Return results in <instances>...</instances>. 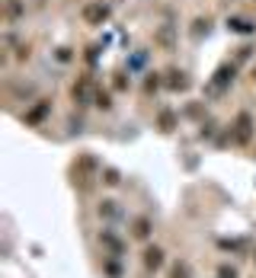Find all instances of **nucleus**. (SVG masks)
<instances>
[{"instance_id": "f257e3e1", "label": "nucleus", "mask_w": 256, "mask_h": 278, "mask_svg": "<svg viewBox=\"0 0 256 278\" xmlns=\"http://www.w3.org/2000/svg\"><path fill=\"white\" fill-rule=\"evenodd\" d=\"M84 19H86L90 26L106 23V19H109V6H106V3H86V6H84Z\"/></svg>"}, {"instance_id": "f03ea898", "label": "nucleus", "mask_w": 256, "mask_h": 278, "mask_svg": "<svg viewBox=\"0 0 256 278\" xmlns=\"http://www.w3.org/2000/svg\"><path fill=\"white\" fill-rule=\"evenodd\" d=\"M144 269H147V272L164 269V249H160V246H144Z\"/></svg>"}, {"instance_id": "7ed1b4c3", "label": "nucleus", "mask_w": 256, "mask_h": 278, "mask_svg": "<svg viewBox=\"0 0 256 278\" xmlns=\"http://www.w3.org/2000/svg\"><path fill=\"white\" fill-rule=\"evenodd\" d=\"M151 230H154L151 218H134V224H131V237H134V240H147Z\"/></svg>"}, {"instance_id": "20e7f679", "label": "nucleus", "mask_w": 256, "mask_h": 278, "mask_svg": "<svg viewBox=\"0 0 256 278\" xmlns=\"http://www.w3.org/2000/svg\"><path fill=\"white\" fill-rule=\"evenodd\" d=\"M234 128H237V141H250V134H253V119H250L247 112H240V115H237V125H234Z\"/></svg>"}, {"instance_id": "39448f33", "label": "nucleus", "mask_w": 256, "mask_h": 278, "mask_svg": "<svg viewBox=\"0 0 256 278\" xmlns=\"http://www.w3.org/2000/svg\"><path fill=\"white\" fill-rule=\"evenodd\" d=\"M99 243H103V246L109 249L112 256H122V240H119L112 230H103V234H99Z\"/></svg>"}, {"instance_id": "423d86ee", "label": "nucleus", "mask_w": 256, "mask_h": 278, "mask_svg": "<svg viewBox=\"0 0 256 278\" xmlns=\"http://www.w3.org/2000/svg\"><path fill=\"white\" fill-rule=\"evenodd\" d=\"M170 278H192L189 262H186V259H176V262L170 266Z\"/></svg>"}, {"instance_id": "0eeeda50", "label": "nucleus", "mask_w": 256, "mask_h": 278, "mask_svg": "<svg viewBox=\"0 0 256 278\" xmlns=\"http://www.w3.org/2000/svg\"><path fill=\"white\" fill-rule=\"evenodd\" d=\"M167 77H170V80H167V86H170V90H186V74L183 71H170Z\"/></svg>"}, {"instance_id": "6e6552de", "label": "nucleus", "mask_w": 256, "mask_h": 278, "mask_svg": "<svg viewBox=\"0 0 256 278\" xmlns=\"http://www.w3.org/2000/svg\"><path fill=\"white\" fill-rule=\"evenodd\" d=\"M157 125H160V131H173V125H176V119H173V112H160Z\"/></svg>"}, {"instance_id": "1a4fd4ad", "label": "nucleus", "mask_w": 256, "mask_h": 278, "mask_svg": "<svg viewBox=\"0 0 256 278\" xmlns=\"http://www.w3.org/2000/svg\"><path fill=\"white\" fill-rule=\"evenodd\" d=\"M45 112H48V103H39V106H36V109H32L29 115H26V121H39V119H42V115H45Z\"/></svg>"}, {"instance_id": "9d476101", "label": "nucleus", "mask_w": 256, "mask_h": 278, "mask_svg": "<svg viewBox=\"0 0 256 278\" xmlns=\"http://www.w3.org/2000/svg\"><path fill=\"white\" fill-rule=\"evenodd\" d=\"M103 182H106V186H119L122 179H119V173H116V169H106V173H103Z\"/></svg>"}, {"instance_id": "9b49d317", "label": "nucleus", "mask_w": 256, "mask_h": 278, "mask_svg": "<svg viewBox=\"0 0 256 278\" xmlns=\"http://www.w3.org/2000/svg\"><path fill=\"white\" fill-rule=\"evenodd\" d=\"M96 106H99V109H109V106H112L109 93H103V90H99V93H96Z\"/></svg>"}, {"instance_id": "f8f14e48", "label": "nucleus", "mask_w": 256, "mask_h": 278, "mask_svg": "<svg viewBox=\"0 0 256 278\" xmlns=\"http://www.w3.org/2000/svg\"><path fill=\"white\" fill-rule=\"evenodd\" d=\"M218 278H237V269H234V266H221L218 269Z\"/></svg>"}, {"instance_id": "ddd939ff", "label": "nucleus", "mask_w": 256, "mask_h": 278, "mask_svg": "<svg viewBox=\"0 0 256 278\" xmlns=\"http://www.w3.org/2000/svg\"><path fill=\"white\" fill-rule=\"evenodd\" d=\"M112 205H116V201H103V205H99V214H109V218H112V214H116Z\"/></svg>"}, {"instance_id": "4468645a", "label": "nucleus", "mask_w": 256, "mask_h": 278, "mask_svg": "<svg viewBox=\"0 0 256 278\" xmlns=\"http://www.w3.org/2000/svg\"><path fill=\"white\" fill-rule=\"evenodd\" d=\"M106 275H109V278H119V266H116V262H109V266H106Z\"/></svg>"}, {"instance_id": "2eb2a0df", "label": "nucleus", "mask_w": 256, "mask_h": 278, "mask_svg": "<svg viewBox=\"0 0 256 278\" xmlns=\"http://www.w3.org/2000/svg\"><path fill=\"white\" fill-rule=\"evenodd\" d=\"M253 77H256V71H253Z\"/></svg>"}, {"instance_id": "dca6fc26", "label": "nucleus", "mask_w": 256, "mask_h": 278, "mask_svg": "<svg viewBox=\"0 0 256 278\" xmlns=\"http://www.w3.org/2000/svg\"><path fill=\"white\" fill-rule=\"evenodd\" d=\"M253 262H256V256H253Z\"/></svg>"}]
</instances>
